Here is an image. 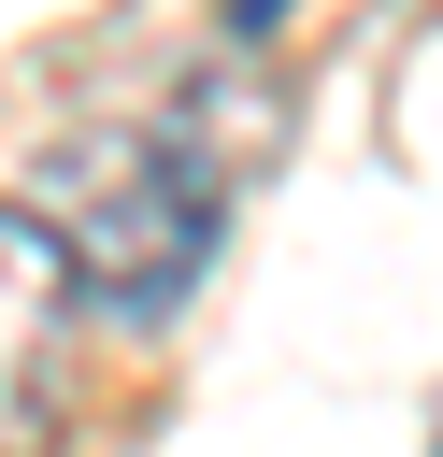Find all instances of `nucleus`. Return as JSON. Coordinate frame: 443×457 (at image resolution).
I'll list each match as a JSON object with an SVG mask.
<instances>
[{"mask_svg": "<svg viewBox=\"0 0 443 457\" xmlns=\"http://www.w3.org/2000/svg\"><path fill=\"white\" fill-rule=\"evenodd\" d=\"M29 214L57 228V257H71V286H86L100 314H171V300L200 286L214 228H229V186L143 114V129H86V143H57V171H43Z\"/></svg>", "mask_w": 443, "mask_h": 457, "instance_id": "f257e3e1", "label": "nucleus"}, {"mask_svg": "<svg viewBox=\"0 0 443 457\" xmlns=\"http://www.w3.org/2000/svg\"><path fill=\"white\" fill-rule=\"evenodd\" d=\"M71 257L29 200H0V457H57V357H71Z\"/></svg>", "mask_w": 443, "mask_h": 457, "instance_id": "f03ea898", "label": "nucleus"}, {"mask_svg": "<svg viewBox=\"0 0 443 457\" xmlns=\"http://www.w3.org/2000/svg\"><path fill=\"white\" fill-rule=\"evenodd\" d=\"M300 0H229V43H257V29H286Z\"/></svg>", "mask_w": 443, "mask_h": 457, "instance_id": "7ed1b4c3", "label": "nucleus"}]
</instances>
